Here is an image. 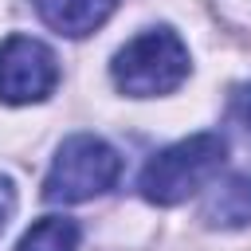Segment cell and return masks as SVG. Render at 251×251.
<instances>
[{
    "label": "cell",
    "instance_id": "5b68a950",
    "mask_svg": "<svg viewBox=\"0 0 251 251\" xmlns=\"http://www.w3.org/2000/svg\"><path fill=\"white\" fill-rule=\"evenodd\" d=\"M31 4L47 27H55L59 35H71V39L90 35L118 8V0H31Z\"/></svg>",
    "mask_w": 251,
    "mask_h": 251
},
{
    "label": "cell",
    "instance_id": "9c48e42d",
    "mask_svg": "<svg viewBox=\"0 0 251 251\" xmlns=\"http://www.w3.org/2000/svg\"><path fill=\"white\" fill-rule=\"evenodd\" d=\"M12 212H16V188H12V180L0 173V231H4V224L12 220Z\"/></svg>",
    "mask_w": 251,
    "mask_h": 251
},
{
    "label": "cell",
    "instance_id": "52a82bcc",
    "mask_svg": "<svg viewBox=\"0 0 251 251\" xmlns=\"http://www.w3.org/2000/svg\"><path fill=\"white\" fill-rule=\"evenodd\" d=\"M16 251H78V224L67 216H43L27 227Z\"/></svg>",
    "mask_w": 251,
    "mask_h": 251
},
{
    "label": "cell",
    "instance_id": "3957f363",
    "mask_svg": "<svg viewBox=\"0 0 251 251\" xmlns=\"http://www.w3.org/2000/svg\"><path fill=\"white\" fill-rule=\"evenodd\" d=\"M122 173V157L90 133H75L59 145L51 173L43 180V196L51 204H78L98 192H106Z\"/></svg>",
    "mask_w": 251,
    "mask_h": 251
},
{
    "label": "cell",
    "instance_id": "8992f818",
    "mask_svg": "<svg viewBox=\"0 0 251 251\" xmlns=\"http://www.w3.org/2000/svg\"><path fill=\"white\" fill-rule=\"evenodd\" d=\"M204 220L212 227H243L251 224V176H231L216 184L204 200Z\"/></svg>",
    "mask_w": 251,
    "mask_h": 251
},
{
    "label": "cell",
    "instance_id": "7a4b0ae2",
    "mask_svg": "<svg viewBox=\"0 0 251 251\" xmlns=\"http://www.w3.org/2000/svg\"><path fill=\"white\" fill-rule=\"evenodd\" d=\"M184 75H188V51L176 39V31H169V27L141 31L114 59V82H118V90H126L133 98L169 94L184 82Z\"/></svg>",
    "mask_w": 251,
    "mask_h": 251
},
{
    "label": "cell",
    "instance_id": "277c9868",
    "mask_svg": "<svg viewBox=\"0 0 251 251\" xmlns=\"http://www.w3.org/2000/svg\"><path fill=\"white\" fill-rule=\"evenodd\" d=\"M59 63L31 35H8L0 43V102H39L55 90Z\"/></svg>",
    "mask_w": 251,
    "mask_h": 251
},
{
    "label": "cell",
    "instance_id": "ba28073f",
    "mask_svg": "<svg viewBox=\"0 0 251 251\" xmlns=\"http://www.w3.org/2000/svg\"><path fill=\"white\" fill-rule=\"evenodd\" d=\"M231 118H235L243 129H251V86H239V90H235V98H231Z\"/></svg>",
    "mask_w": 251,
    "mask_h": 251
},
{
    "label": "cell",
    "instance_id": "6da1fadb",
    "mask_svg": "<svg viewBox=\"0 0 251 251\" xmlns=\"http://www.w3.org/2000/svg\"><path fill=\"white\" fill-rule=\"evenodd\" d=\"M227 161V145L220 133H192L169 149H161L141 173V196L149 204H180L200 192Z\"/></svg>",
    "mask_w": 251,
    "mask_h": 251
}]
</instances>
